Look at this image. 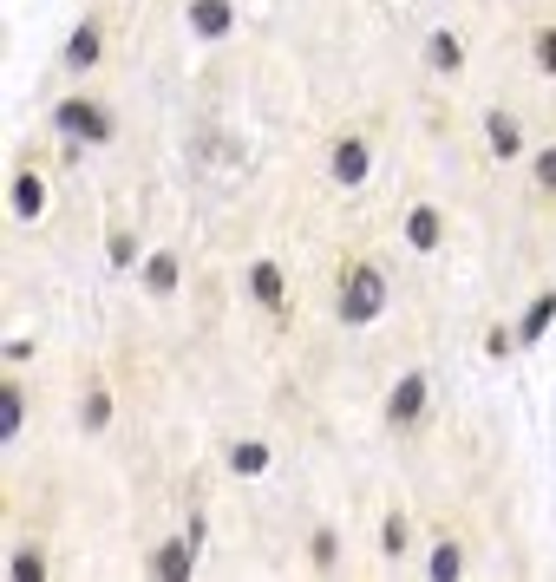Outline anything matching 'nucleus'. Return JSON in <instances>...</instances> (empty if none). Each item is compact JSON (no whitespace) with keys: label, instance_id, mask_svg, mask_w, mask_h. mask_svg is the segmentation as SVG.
I'll return each mask as SVG.
<instances>
[{"label":"nucleus","instance_id":"f257e3e1","mask_svg":"<svg viewBox=\"0 0 556 582\" xmlns=\"http://www.w3.org/2000/svg\"><path fill=\"white\" fill-rule=\"evenodd\" d=\"M380 308V275H354V295H347V321H366Z\"/></svg>","mask_w":556,"mask_h":582},{"label":"nucleus","instance_id":"f03ea898","mask_svg":"<svg viewBox=\"0 0 556 582\" xmlns=\"http://www.w3.org/2000/svg\"><path fill=\"white\" fill-rule=\"evenodd\" d=\"M59 124H66L72 138H105V118H98L92 105H59Z\"/></svg>","mask_w":556,"mask_h":582},{"label":"nucleus","instance_id":"7ed1b4c3","mask_svg":"<svg viewBox=\"0 0 556 582\" xmlns=\"http://www.w3.org/2000/svg\"><path fill=\"white\" fill-rule=\"evenodd\" d=\"M334 171H341V183H354V177H366V151H360V144H341Z\"/></svg>","mask_w":556,"mask_h":582},{"label":"nucleus","instance_id":"20e7f679","mask_svg":"<svg viewBox=\"0 0 556 582\" xmlns=\"http://www.w3.org/2000/svg\"><path fill=\"white\" fill-rule=\"evenodd\" d=\"M190 20H197L203 33H223V20H230V7H223V0H197V13H190Z\"/></svg>","mask_w":556,"mask_h":582},{"label":"nucleus","instance_id":"39448f33","mask_svg":"<svg viewBox=\"0 0 556 582\" xmlns=\"http://www.w3.org/2000/svg\"><path fill=\"white\" fill-rule=\"evenodd\" d=\"M550 315H556V301H537V308H530V321H524V341H537L543 327H550Z\"/></svg>","mask_w":556,"mask_h":582},{"label":"nucleus","instance_id":"423d86ee","mask_svg":"<svg viewBox=\"0 0 556 582\" xmlns=\"http://www.w3.org/2000/svg\"><path fill=\"white\" fill-rule=\"evenodd\" d=\"M419 400H425V386H419V380H406V386H400V400H393V412L406 419V412H419Z\"/></svg>","mask_w":556,"mask_h":582},{"label":"nucleus","instance_id":"0eeeda50","mask_svg":"<svg viewBox=\"0 0 556 582\" xmlns=\"http://www.w3.org/2000/svg\"><path fill=\"white\" fill-rule=\"evenodd\" d=\"M491 131H498V151H518V131H510V118H491Z\"/></svg>","mask_w":556,"mask_h":582},{"label":"nucleus","instance_id":"6e6552de","mask_svg":"<svg viewBox=\"0 0 556 582\" xmlns=\"http://www.w3.org/2000/svg\"><path fill=\"white\" fill-rule=\"evenodd\" d=\"M543 183H556V151H550V157H543Z\"/></svg>","mask_w":556,"mask_h":582},{"label":"nucleus","instance_id":"1a4fd4ad","mask_svg":"<svg viewBox=\"0 0 556 582\" xmlns=\"http://www.w3.org/2000/svg\"><path fill=\"white\" fill-rule=\"evenodd\" d=\"M543 59H550V66H556V39H550V46H543Z\"/></svg>","mask_w":556,"mask_h":582}]
</instances>
